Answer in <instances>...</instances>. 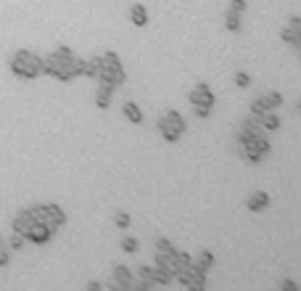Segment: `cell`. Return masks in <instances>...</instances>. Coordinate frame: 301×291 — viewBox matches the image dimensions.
Returning a JSON list of instances; mask_svg holds the SVG:
<instances>
[{"mask_svg": "<svg viewBox=\"0 0 301 291\" xmlns=\"http://www.w3.org/2000/svg\"><path fill=\"white\" fill-rule=\"evenodd\" d=\"M117 87H119V85H114V82L98 80V96H95V106H98L101 111H106L108 106H111V96L117 93Z\"/></svg>", "mask_w": 301, "mask_h": 291, "instance_id": "cell-6", "label": "cell"}, {"mask_svg": "<svg viewBox=\"0 0 301 291\" xmlns=\"http://www.w3.org/2000/svg\"><path fill=\"white\" fill-rule=\"evenodd\" d=\"M137 249H140V241H137V238H132V236L122 238V252H127V254H135Z\"/></svg>", "mask_w": 301, "mask_h": 291, "instance_id": "cell-24", "label": "cell"}, {"mask_svg": "<svg viewBox=\"0 0 301 291\" xmlns=\"http://www.w3.org/2000/svg\"><path fill=\"white\" fill-rule=\"evenodd\" d=\"M235 85H238V87H248V85H251V77H248L246 72H238V74H235Z\"/></svg>", "mask_w": 301, "mask_h": 291, "instance_id": "cell-31", "label": "cell"}, {"mask_svg": "<svg viewBox=\"0 0 301 291\" xmlns=\"http://www.w3.org/2000/svg\"><path fill=\"white\" fill-rule=\"evenodd\" d=\"M53 53H56V58L61 61V64H63V61H69V58L74 56V53H72V48H69V45H58V48H56Z\"/></svg>", "mask_w": 301, "mask_h": 291, "instance_id": "cell-27", "label": "cell"}, {"mask_svg": "<svg viewBox=\"0 0 301 291\" xmlns=\"http://www.w3.org/2000/svg\"><path fill=\"white\" fill-rule=\"evenodd\" d=\"M53 233H56V228H51V225H40V222H32L24 238H27L29 243H37V247H42V243H48V241L53 238Z\"/></svg>", "mask_w": 301, "mask_h": 291, "instance_id": "cell-3", "label": "cell"}, {"mask_svg": "<svg viewBox=\"0 0 301 291\" xmlns=\"http://www.w3.org/2000/svg\"><path fill=\"white\" fill-rule=\"evenodd\" d=\"M122 111H124V117L130 119L132 125H143V111H140V106H137L135 101H127Z\"/></svg>", "mask_w": 301, "mask_h": 291, "instance_id": "cell-16", "label": "cell"}, {"mask_svg": "<svg viewBox=\"0 0 301 291\" xmlns=\"http://www.w3.org/2000/svg\"><path fill=\"white\" fill-rule=\"evenodd\" d=\"M225 29H227V32H241V13L227 11L225 13Z\"/></svg>", "mask_w": 301, "mask_h": 291, "instance_id": "cell-22", "label": "cell"}, {"mask_svg": "<svg viewBox=\"0 0 301 291\" xmlns=\"http://www.w3.org/2000/svg\"><path fill=\"white\" fill-rule=\"evenodd\" d=\"M24 236H19V233H11V249H24Z\"/></svg>", "mask_w": 301, "mask_h": 291, "instance_id": "cell-33", "label": "cell"}, {"mask_svg": "<svg viewBox=\"0 0 301 291\" xmlns=\"http://www.w3.org/2000/svg\"><path fill=\"white\" fill-rule=\"evenodd\" d=\"M114 222H117V228H122V231H124V228H130V214H127V212H117V217H114Z\"/></svg>", "mask_w": 301, "mask_h": 291, "instance_id": "cell-28", "label": "cell"}, {"mask_svg": "<svg viewBox=\"0 0 301 291\" xmlns=\"http://www.w3.org/2000/svg\"><path fill=\"white\" fill-rule=\"evenodd\" d=\"M174 265H177V270H180V267H190V265H193V257H190L188 252L174 249Z\"/></svg>", "mask_w": 301, "mask_h": 291, "instance_id": "cell-23", "label": "cell"}, {"mask_svg": "<svg viewBox=\"0 0 301 291\" xmlns=\"http://www.w3.org/2000/svg\"><path fill=\"white\" fill-rule=\"evenodd\" d=\"M280 291H298L296 281H280Z\"/></svg>", "mask_w": 301, "mask_h": 291, "instance_id": "cell-36", "label": "cell"}, {"mask_svg": "<svg viewBox=\"0 0 301 291\" xmlns=\"http://www.w3.org/2000/svg\"><path fill=\"white\" fill-rule=\"evenodd\" d=\"M130 21L135 27H148V11L143 3H132L130 6Z\"/></svg>", "mask_w": 301, "mask_h": 291, "instance_id": "cell-10", "label": "cell"}, {"mask_svg": "<svg viewBox=\"0 0 301 291\" xmlns=\"http://www.w3.org/2000/svg\"><path fill=\"white\" fill-rule=\"evenodd\" d=\"M79 61L82 58H77V56H72L69 61H63V64L58 66V72H56V80L58 82H72L74 77H79Z\"/></svg>", "mask_w": 301, "mask_h": 291, "instance_id": "cell-5", "label": "cell"}, {"mask_svg": "<svg viewBox=\"0 0 301 291\" xmlns=\"http://www.w3.org/2000/svg\"><path fill=\"white\" fill-rule=\"evenodd\" d=\"M87 291H101V283H98V281H90V283H87Z\"/></svg>", "mask_w": 301, "mask_h": 291, "instance_id": "cell-38", "label": "cell"}, {"mask_svg": "<svg viewBox=\"0 0 301 291\" xmlns=\"http://www.w3.org/2000/svg\"><path fill=\"white\" fill-rule=\"evenodd\" d=\"M288 27H291V29H301V16H291Z\"/></svg>", "mask_w": 301, "mask_h": 291, "instance_id": "cell-37", "label": "cell"}, {"mask_svg": "<svg viewBox=\"0 0 301 291\" xmlns=\"http://www.w3.org/2000/svg\"><path fill=\"white\" fill-rule=\"evenodd\" d=\"M164 122H167V125L172 127V130H177L180 135L185 132V127H188V122H185V117L177 111V109H169L167 114H164Z\"/></svg>", "mask_w": 301, "mask_h": 291, "instance_id": "cell-9", "label": "cell"}, {"mask_svg": "<svg viewBox=\"0 0 301 291\" xmlns=\"http://www.w3.org/2000/svg\"><path fill=\"white\" fill-rule=\"evenodd\" d=\"M151 270H153V265H137V267H135L137 278H143V281H151ZM151 283H153V281H151Z\"/></svg>", "mask_w": 301, "mask_h": 291, "instance_id": "cell-29", "label": "cell"}, {"mask_svg": "<svg viewBox=\"0 0 301 291\" xmlns=\"http://www.w3.org/2000/svg\"><path fill=\"white\" fill-rule=\"evenodd\" d=\"M246 207H248L251 212H264V209L269 207V193L259 191V193H253V196H248V202H246Z\"/></svg>", "mask_w": 301, "mask_h": 291, "instance_id": "cell-12", "label": "cell"}, {"mask_svg": "<svg viewBox=\"0 0 301 291\" xmlns=\"http://www.w3.org/2000/svg\"><path fill=\"white\" fill-rule=\"evenodd\" d=\"M11 72L21 80H37L42 74V56L35 51H16L11 58Z\"/></svg>", "mask_w": 301, "mask_h": 291, "instance_id": "cell-1", "label": "cell"}, {"mask_svg": "<svg viewBox=\"0 0 301 291\" xmlns=\"http://www.w3.org/2000/svg\"><path fill=\"white\" fill-rule=\"evenodd\" d=\"M230 11L243 13V11H246V0H230Z\"/></svg>", "mask_w": 301, "mask_h": 291, "instance_id": "cell-35", "label": "cell"}, {"mask_svg": "<svg viewBox=\"0 0 301 291\" xmlns=\"http://www.w3.org/2000/svg\"><path fill=\"white\" fill-rule=\"evenodd\" d=\"M259 98H262L267 111H275V109H280V106H283V96L275 93V90H272V93H267V96H259Z\"/></svg>", "mask_w": 301, "mask_h": 291, "instance_id": "cell-21", "label": "cell"}, {"mask_svg": "<svg viewBox=\"0 0 301 291\" xmlns=\"http://www.w3.org/2000/svg\"><path fill=\"white\" fill-rule=\"evenodd\" d=\"M264 111H267V109H264V103H262V98L257 96V98H253V101H251V117H253V119H257V122H259V117H262Z\"/></svg>", "mask_w": 301, "mask_h": 291, "instance_id": "cell-25", "label": "cell"}, {"mask_svg": "<svg viewBox=\"0 0 301 291\" xmlns=\"http://www.w3.org/2000/svg\"><path fill=\"white\" fill-rule=\"evenodd\" d=\"M79 74H82V77H90V80H95V74H98V56L95 58H82L79 61Z\"/></svg>", "mask_w": 301, "mask_h": 291, "instance_id": "cell-17", "label": "cell"}, {"mask_svg": "<svg viewBox=\"0 0 301 291\" xmlns=\"http://www.w3.org/2000/svg\"><path fill=\"white\" fill-rule=\"evenodd\" d=\"M29 217L32 222H40V225H51V220H48V212H45V204H35V207H29ZM53 228V225H51Z\"/></svg>", "mask_w": 301, "mask_h": 291, "instance_id": "cell-18", "label": "cell"}, {"mask_svg": "<svg viewBox=\"0 0 301 291\" xmlns=\"http://www.w3.org/2000/svg\"><path fill=\"white\" fill-rule=\"evenodd\" d=\"M45 212H48V220H51L53 228L66 225V212H63L58 204H45Z\"/></svg>", "mask_w": 301, "mask_h": 291, "instance_id": "cell-11", "label": "cell"}, {"mask_svg": "<svg viewBox=\"0 0 301 291\" xmlns=\"http://www.w3.org/2000/svg\"><path fill=\"white\" fill-rule=\"evenodd\" d=\"M11 265V252L3 249V243H0V267H8Z\"/></svg>", "mask_w": 301, "mask_h": 291, "instance_id": "cell-34", "label": "cell"}, {"mask_svg": "<svg viewBox=\"0 0 301 291\" xmlns=\"http://www.w3.org/2000/svg\"><path fill=\"white\" fill-rule=\"evenodd\" d=\"M280 37L288 42V45H293V48H301V29L285 27V29H280Z\"/></svg>", "mask_w": 301, "mask_h": 291, "instance_id": "cell-19", "label": "cell"}, {"mask_svg": "<svg viewBox=\"0 0 301 291\" xmlns=\"http://www.w3.org/2000/svg\"><path fill=\"white\" fill-rule=\"evenodd\" d=\"M0 243H3V241H0Z\"/></svg>", "mask_w": 301, "mask_h": 291, "instance_id": "cell-39", "label": "cell"}, {"mask_svg": "<svg viewBox=\"0 0 301 291\" xmlns=\"http://www.w3.org/2000/svg\"><path fill=\"white\" fill-rule=\"evenodd\" d=\"M153 247H156V252H167V254L174 252V243H172L169 238H156V241H153Z\"/></svg>", "mask_w": 301, "mask_h": 291, "instance_id": "cell-26", "label": "cell"}, {"mask_svg": "<svg viewBox=\"0 0 301 291\" xmlns=\"http://www.w3.org/2000/svg\"><path fill=\"white\" fill-rule=\"evenodd\" d=\"M29 225H32V217H29V212L27 209H21L19 214L13 217V225H11V233H19V236H27V231H29ZM27 241V238H24Z\"/></svg>", "mask_w": 301, "mask_h": 291, "instance_id": "cell-8", "label": "cell"}, {"mask_svg": "<svg viewBox=\"0 0 301 291\" xmlns=\"http://www.w3.org/2000/svg\"><path fill=\"white\" fill-rule=\"evenodd\" d=\"M156 127H158V132H161V138H164L167 143H180V138H182V135H180L177 130H172V127L167 125V122H164V117L156 122Z\"/></svg>", "mask_w": 301, "mask_h": 291, "instance_id": "cell-14", "label": "cell"}, {"mask_svg": "<svg viewBox=\"0 0 301 291\" xmlns=\"http://www.w3.org/2000/svg\"><path fill=\"white\" fill-rule=\"evenodd\" d=\"M190 103H193V106H212V109H214L217 98H214V93H212L209 85H206V82H198L193 90H190Z\"/></svg>", "mask_w": 301, "mask_h": 291, "instance_id": "cell-4", "label": "cell"}, {"mask_svg": "<svg viewBox=\"0 0 301 291\" xmlns=\"http://www.w3.org/2000/svg\"><path fill=\"white\" fill-rule=\"evenodd\" d=\"M193 114H196L198 119H209V114H212V106H193Z\"/></svg>", "mask_w": 301, "mask_h": 291, "instance_id": "cell-30", "label": "cell"}, {"mask_svg": "<svg viewBox=\"0 0 301 291\" xmlns=\"http://www.w3.org/2000/svg\"><path fill=\"white\" fill-rule=\"evenodd\" d=\"M98 66L108 69V72H111V77H114V82H117V85H124V82H127V72H124L122 61H119V56H117L114 51H108V53L98 56Z\"/></svg>", "mask_w": 301, "mask_h": 291, "instance_id": "cell-2", "label": "cell"}, {"mask_svg": "<svg viewBox=\"0 0 301 291\" xmlns=\"http://www.w3.org/2000/svg\"><path fill=\"white\" fill-rule=\"evenodd\" d=\"M58 66H61V61L56 58V53H48V56H42V74H51V77H56Z\"/></svg>", "mask_w": 301, "mask_h": 291, "instance_id": "cell-20", "label": "cell"}, {"mask_svg": "<svg viewBox=\"0 0 301 291\" xmlns=\"http://www.w3.org/2000/svg\"><path fill=\"white\" fill-rule=\"evenodd\" d=\"M151 281H153V286H169L174 278H172V273H169V270L153 265V270H151Z\"/></svg>", "mask_w": 301, "mask_h": 291, "instance_id": "cell-15", "label": "cell"}, {"mask_svg": "<svg viewBox=\"0 0 301 291\" xmlns=\"http://www.w3.org/2000/svg\"><path fill=\"white\" fill-rule=\"evenodd\" d=\"M151 288H153L151 281H143V278L140 281H132V291H151Z\"/></svg>", "mask_w": 301, "mask_h": 291, "instance_id": "cell-32", "label": "cell"}, {"mask_svg": "<svg viewBox=\"0 0 301 291\" xmlns=\"http://www.w3.org/2000/svg\"><path fill=\"white\" fill-rule=\"evenodd\" d=\"M259 125L264 127V132H277L280 130V117L275 111H264L259 117Z\"/></svg>", "mask_w": 301, "mask_h": 291, "instance_id": "cell-13", "label": "cell"}, {"mask_svg": "<svg viewBox=\"0 0 301 291\" xmlns=\"http://www.w3.org/2000/svg\"><path fill=\"white\" fill-rule=\"evenodd\" d=\"M132 281H135V275H132V270L127 267V265H117V267H114V286H117V288L132 291Z\"/></svg>", "mask_w": 301, "mask_h": 291, "instance_id": "cell-7", "label": "cell"}]
</instances>
